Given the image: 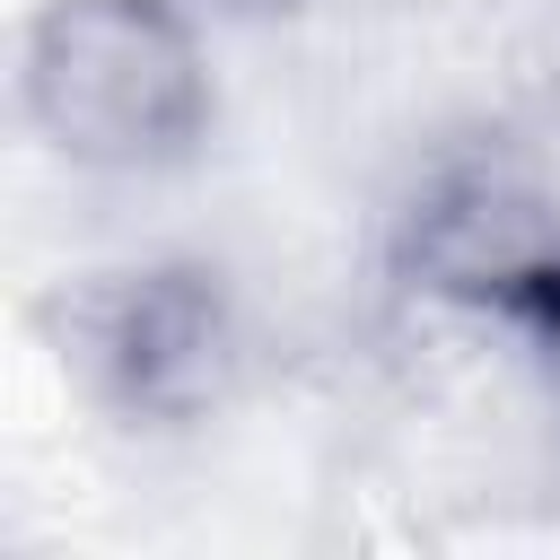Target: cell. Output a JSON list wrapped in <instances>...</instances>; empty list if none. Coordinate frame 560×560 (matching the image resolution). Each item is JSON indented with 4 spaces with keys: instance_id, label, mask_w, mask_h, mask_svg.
Listing matches in <instances>:
<instances>
[{
    "instance_id": "1",
    "label": "cell",
    "mask_w": 560,
    "mask_h": 560,
    "mask_svg": "<svg viewBox=\"0 0 560 560\" xmlns=\"http://www.w3.org/2000/svg\"><path fill=\"white\" fill-rule=\"evenodd\" d=\"M18 105L79 175L192 166L219 114L201 9L184 0H35L18 35Z\"/></svg>"
},
{
    "instance_id": "4",
    "label": "cell",
    "mask_w": 560,
    "mask_h": 560,
    "mask_svg": "<svg viewBox=\"0 0 560 560\" xmlns=\"http://www.w3.org/2000/svg\"><path fill=\"white\" fill-rule=\"evenodd\" d=\"M516 368H525V385H534V402H542V420H551V446H560V324L534 332V341L516 350Z\"/></svg>"
},
{
    "instance_id": "3",
    "label": "cell",
    "mask_w": 560,
    "mask_h": 560,
    "mask_svg": "<svg viewBox=\"0 0 560 560\" xmlns=\"http://www.w3.org/2000/svg\"><path fill=\"white\" fill-rule=\"evenodd\" d=\"M44 324L61 376L140 438L219 420L254 359L245 298L210 254H140L114 271H79Z\"/></svg>"
},
{
    "instance_id": "2",
    "label": "cell",
    "mask_w": 560,
    "mask_h": 560,
    "mask_svg": "<svg viewBox=\"0 0 560 560\" xmlns=\"http://www.w3.org/2000/svg\"><path fill=\"white\" fill-rule=\"evenodd\" d=\"M385 280L490 332L499 350H525L560 324V184L551 166L508 131H455L420 149L385 210Z\"/></svg>"
},
{
    "instance_id": "5",
    "label": "cell",
    "mask_w": 560,
    "mask_h": 560,
    "mask_svg": "<svg viewBox=\"0 0 560 560\" xmlns=\"http://www.w3.org/2000/svg\"><path fill=\"white\" fill-rule=\"evenodd\" d=\"M184 9H201V18H219V26H262V18H289L298 0H184Z\"/></svg>"
}]
</instances>
